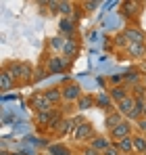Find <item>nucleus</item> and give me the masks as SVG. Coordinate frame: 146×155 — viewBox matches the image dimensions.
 Here are the masks:
<instances>
[{
    "label": "nucleus",
    "instance_id": "1",
    "mask_svg": "<svg viewBox=\"0 0 146 155\" xmlns=\"http://www.w3.org/2000/svg\"><path fill=\"white\" fill-rule=\"evenodd\" d=\"M6 69L11 71V76L15 78V80H19L21 84H29L33 78L31 76H36V71H33V67L31 65H27V63H8L6 65Z\"/></svg>",
    "mask_w": 146,
    "mask_h": 155
},
{
    "label": "nucleus",
    "instance_id": "2",
    "mask_svg": "<svg viewBox=\"0 0 146 155\" xmlns=\"http://www.w3.org/2000/svg\"><path fill=\"white\" fill-rule=\"evenodd\" d=\"M75 120V130H73V136L77 138V140H92L96 134H94V128L86 122V120H81V117H73Z\"/></svg>",
    "mask_w": 146,
    "mask_h": 155
},
{
    "label": "nucleus",
    "instance_id": "3",
    "mask_svg": "<svg viewBox=\"0 0 146 155\" xmlns=\"http://www.w3.org/2000/svg\"><path fill=\"white\" fill-rule=\"evenodd\" d=\"M132 122L129 120H123L121 124L117 126V128H113L111 132H109V136H111V140H121V138H127V136H132Z\"/></svg>",
    "mask_w": 146,
    "mask_h": 155
},
{
    "label": "nucleus",
    "instance_id": "4",
    "mask_svg": "<svg viewBox=\"0 0 146 155\" xmlns=\"http://www.w3.org/2000/svg\"><path fill=\"white\" fill-rule=\"evenodd\" d=\"M123 34H125V38L129 40V44H146V34L140 29V27L127 25L125 29H123Z\"/></svg>",
    "mask_w": 146,
    "mask_h": 155
},
{
    "label": "nucleus",
    "instance_id": "5",
    "mask_svg": "<svg viewBox=\"0 0 146 155\" xmlns=\"http://www.w3.org/2000/svg\"><path fill=\"white\" fill-rule=\"evenodd\" d=\"M29 107H31L36 113L46 111V109H52V105H50V101L44 97V92H36V94L29 99Z\"/></svg>",
    "mask_w": 146,
    "mask_h": 155
},
{
    "label": "nucleus",
    "instance_id": "6",
    "mask_svg": "<svg viewBox=\"0 0 146 155\" xmlns=\"http://www.w3.org/2000/svg\"><path fill=\"white\" fill-rule=\"evenodd\" d=\"M79 97H81V88H79V84H75V82H67L65 86H63V101H79Z\"/></svg>",
    "mask_w": 146,
    "mask_h": 155
},
{
    "label": "nucleus",
    "instance_id": "7",
    "mask_svg": "<svg viewBox=\"0 0 146 155\" xmlns=\"http://www.w3.org/2000/svg\"><path fill=\"white\" fill-rule=\"evenodd\" d=\"M121 6H123L121 8L123 15H125L127 19H134V21H136L138 15L142 13V6H144V4H142V2H129V0H127V2H123Z\"/></svg>",
    "mask_w": 146,
    "mask_h": 155
},
{
    "label": "nucleus",
    "instance_id": "8",
    "mask_svg": "<svg viewBox=\"0 0 146 155\" xmlns=\"http://www.w3.org/2000/svg\"><path fill=\"white\" fill-rule=\"evenodd\" d=\"M15 86H17V80L11 76V71L4 67L2 74H0V90H2V92H8V90H13Z\"/></svg>",
    "mask_w": 146,
    "mask_h": 155
},
{
    "label": "nucleus",
    "instance_id": "9",
    "mask_svg": "<svg viewBox=\"0 0 146 155\" xmlns=\"http://www.w3.org/2000/svg\"><path fill=\"white\" fill-rule=\"evenodd\" d=\"M67 69L65 57H50L48 59V74H63Z\"/></svg>",
    "mask_w": 146,
    "mask_h": 155
},
{
    "label": "nucleus",
    "instance_id": "10",
    "mask_svg": "<svg viewBox=\"0 0 146 155\" xmlns=\"http://www.w3.org/2000/svg\"><path fill=\"white\" fill-rule=\"evenodd\" d=\"M111 145H113V143H111V136H102V134H98V136H94V138L90 140V147L96 149V151H100V153H104Z\"/></svg>",
    "mask_w": 146,
    "mask_h": 155
},
{
    "label": "nucleus",
    "instance_id": "11",
    "mask_svg": "<svg viewBox=\"0 0 146 155\" xmlns=\"http://www.w3.org/2000/svg\"><path fill=\"white\" fill-rule=\"evenodd\" d=\"M123 120H125V117H123L121 113L115 109V111H111V113H106V115H104V126H106V128H109V132H111L113 128H117Z\"/></svg>",
    "mask_w": 146,
    "mask_h": 155
},
{
    "label": "nucleus",
    "instance_id": "12",
    "mask_svg": "<svg viewBox=\"0 0 146 155\" xmlns=\"http://www.w3.org/2000/svg\"><path fill=\"white\" fill-rule=\"evenodd\" d=\"M96 105L100 107V109H104L106 113L115 111V109H113V105H115V101L111 99V94H109V92H98V97H96Z\"/></svg>",
    "mask_w": 146,
    "mask_h": 155
},
{
    "label": "nucleus",
    "instance_id": "13",
    "mask_svg": "<svg viewBox=\"0 0 146 155\" xmlns=\"http://www.w3.org/2000/svg\"><path fill=\"white\" fill-rule=\"evenodd\" d=\"M125 54L129 59H144L146 57V44H129L125 48Z\"/></svg>",
    "mask_w": 146,
    "mask_h": 155
},
{
    "label": "nucleus",
    "instance_id": "14",
    "mask_svg": "<svg viewBox=\"0 0 146 155\" xmlns=\"http://www.w3.org/2000/svg\"><path fill=\"white\" fill-rule=\"evenodd\" d=\"M77 51H79L77 42H75L73 38H65V46H63V57H65V59H75V57H77Z\"/></svg>",
    "mask_w": 146,
    "mask_h": 155
},
{
    "label": "nucleus",
    "instance_id": "15",
    "mask_svg": "<svg viewBox=\"0 0 146 155\" xmlns=\"http://www.w3.org/2000/svg\"><path fill=\"white\" fill-rule=\"evenodd\" d=\"M54 109H46V111H40V113H36V124L38 126H50V122L54 120Z\"/></svg>",
    "mask_w": 146,
    "mask_h": 155
},
{
    "label": "nucleus",
    "instance_id": "16",
    "mask_svg": "<svg viewBox=\"0 0 146 155\" xmlns=\"http://www.w3.org/2000/svg\"><path fill=\"white\" fill-rule=\"evenodd\" d=\"M109 94H111V99H113L115 103H121L123 99L129 97V90H127L125 86H113V88L109 90Z\"/></svg>",
    "mask_w": 146,
    "mask_h": 155
},
{
    "label": "nucleus",
    "instance_id": "17",
    "mask_svg": "<svg viewBox=\"0 0 146 155\" xmlns=\"http://www.w3.org/2000/svg\"><path fill=\"white\" fill-rule=\"evenodd\" d=\"M44 97L50 101V105H59L63 101V88H48L44 90Z\"/></svg>",
    "mask_w": 146,
    "mask_h": 155
},
{
    "label": "nucleus",
    "instance_id": "18",
    "mask_svg": "<svg viewBox=\"0 0 146 155\" xmlns=\"http://www.w3.org/2000/svg\"><path fill=\"white\" fill-rule=\"evenodd\" d=\"M115 145H117V149H119L123 155H132V151H134V136L121 138V140H117Z\"/></svg>",
    "mask_w": 146,
    "mask_h": 155
},
{
    "label": "nucleus",
    "instance_id": "19",
    "mask_svg": "<svg viewBox=\"0 0 146 155\" xmlns=\"http://www.w3.org/2000/svg\"><path fill=\"white\" fill-rule=\"evenodd\" d=\"M134 151L140 155H146V134H134Z\"/></svg>",
    "mask_w": 146,
    "mask_h": 155
},
{
    "label": "nucleus",
    "instance_id": "20",
    "mask_svg": "<svg viewBox=\"0 0 146 155\" xmlns=\"http://www.w3.org/2000/svg\"><path fill=\"white\" fill-rule=\"evenodd\" d=\"M73 130H75V120L67 117V120L61 122V126H59V130H56V136H67L69 132H73Z\"/></svg>",
    "mask_w": 146,
    "mask_h": 155
},
{
    "label": "nucleus",
    "instance_id": "21",
    "mask_svg": "<svg viewBox=\"0 0 146 155\" xmlns=\"http://www.w3.org/2000/svg\"><path fill=\"white\" fill-rule=\"evenodd\" d=\"M44 155H73V153H71V149L65 147V145H48Z\"/></svg>",
    "mask_w": 146,
    "mask_h": 155
},
{
    "label": "nucleus",
    "instance_id": "22",
    "mask_svg": "<svg viewBox=\"0 0 146 155\" xmlns=\"http://www.w3.org/2000/svg\"><path fill=\"white\" fill-rule=\"evenodd\" d=\"M123 78H125V84H127V86L132 84V88H134L136 84H140V82H142V78H144V76H142V74H140L138 69H132V71L123 74Z\"/></svg>",
    "mask_w": 146,
    "mask_h": 155
},
{
    "label": "nucleus",
    "instance_id": "23",
    "mask_svg": "<svg viewBox=\"0 0 146 155\" xmlns=\"http://www.w3.org/2000/svg\"><path fill=\"white\" fill-rule=\"evenodd\" d=\"M94 105H96V99H94L92 94H81L79 101H77V109L84 111V109H92Z\"/></svg>",
    "mask_w": 146,
    "mask_h": 155
},
{
    "label": "nucleus",
    "instance_id": "24",
    "mask_svg": "<svg viewBox=\"0 0 146 155\" xmlns=\"http://www.w3.org/2000/svg\"><path fill=\"white\" fill-rule=\"evenodd\" d=\"M61 31H63L67 38H71L73 34H75V25H73L71 19H67V17H63V19H61Z\"/></svg>",
    "mask_w": 146,
    "mask_h": 155
},
{
    "label": "nucleus",
    "instance_id": "25",
    "mask_svg": "<svg viewBox=\"0 0 146 155\" xmlns=\"http://www.w3.org/2000/svg\"><path fill=\"white\" fill-rule=\"evenodd\" d=\"M59 13L65 15V17L69 19L71 13H73V2H59Z\"/></svg>",
    "mask_w": 146,
    "mask_h": 155
},
{
    "label": "nucleus",
    "instance_id": "26",
    "mask_svg": "<svg viewBox=\"0 0 146 155\" xmlns=\"http://www.w3.org/2000/svg\"><path fill=\"white\" fill-rule=\"evenodd\" d=\"M132 92H134V97H138V99H146V86L140 82V84H136L134 88H132Z\"/></svg>",
    "mask_w": 146,
    "mask_h": 155
},
{
    "label": "nucleus",
    "instance_id": "27",
    "mask_svg": "<svg viewBox=\"0 0 146 155\" xmlns=\"http://www.w3.org/2000/svg\"><path fill=\"white\" fill-rule=\"evenodd\" d=\"M115 44H117V46H119V48H127V46H129V40H127V38H125V34H117V36H115Z\"/></svg>",
    "mask_w": 146,
    "mask_h": 155
},
{
    "label": "nucleus",
    "instance_id": "28",
    "mask_svg": "<svg viewBox=\"0 0 146 155\" xmlns=\"http://www.w3.org/2000/svg\"><path fill=\"white\" fill-rule=\"evenodd\" d=\"M63 46H65V40H61V38H52L50 40V48L52 51H63Z\"/></svg>",
    "mask_w": 146,
    "mask_h": 155
},
{
    "label": "nucleus",
    "instance_id": "29",
    "mask_svg": "<svg viewBox=\"0 0 146 155\" xmlns=\"http://www.w3.org/2000/svg\"><path fill=\"white\" fill-rule=\"evenodd\" d=\"M109 82H111V88H113V86H121V82H125V78L123 76H111Z\"/></svg>",
    "mask_w": 146,
    "mask_h": 155
},
{
    "label": "nucleus",
    "instance_id": "30",
    "mask_svg": "<svg viewBox=\"0 0 146 155\" xmlns=\"http://www.w3.org/2000/svg\"><path fill=\"white\" fill-rule=\"evenodd\" d=\"M102 155H121V151L117 149V145H111V147H109V149H106Z\"/></svg>",
    "mask_w": 146,
    "mask_h": 155
},
{
    "label": "nucleus",
    "instance_id": "31",
    "mask_svg": "<svg viewBox=\"0 0 146 155\" xmlns=\"http://www.w3.org/2000/svg\"><path fill=\"white\" fill-rule=\"evenodd\" d=\"M81 155H102V153H100V151H96V149H92V147L88 145V147L81 151Z\"/></svg>",
    "mask_w": 146,
    "mask_h": 155
},
{
    "label": "nucleus",
    "instance_id": "32",
    "mask_svg": "<svg viewBox=\"0 0 146 155\" xmlns=\"http://www.w3.org/2000/svg\"><path fill=\"white\" fill-rule=\"evenodd\" d=\"M46 69H48V67H40V69L36 71V80H42V78L46 76Z\"/></svg>",
    "mask_w": 146,
    "mask_h": 155
},
{
    "label": "nucleus",
    "instance_id": "33",
    "mask_svg": "<svg viewBox=\"0 0 146 155\" xmlns=\"http://www.w3.org/2000/svg\"><path fill=\"white\" fill-rule=\"evenodd\" d=\"M138 130H140V134H146V120L138 122Z\"/></svg>",
    "mask_w": 146,
    "mask_h": 155
},
{
    "label": "nucleus",
    "instance_id": "34",
    "mask_svg": "<svg viewBox=\"0 0 146 155\" xmlns=\"http://www.w3.org/2000/svg\"><path fill=\"white\" fill-rule=\"evenodd\" d=\"M84 6H86L88 11H94V8H96V6H98V2H86Z\"/></svg>",
    "mask_w": 146,
    "mask_h": 155
},
{
    "label": "nucleus",
    "instance_id": "35",
    "mask_svg": "<svg viewBox=\"0 0 146 155\" xmlns=\"http://www.w3.org/2000/svg\"><path fill=\"white\" fill-rule=\"evenodd\" d=\"M0 155H11V153H8V151H6V149H2V153H0Z\"/></svg>",
    "mask_w": 146,
    "mask_h": 155
},
{
    "label": "nucleus",
    "instance_id": "36",
    "mask_svg": "<svg viewBox=\"0 0 146 155\" xmlns=\"http://www.w3.org/2000/svg\"><path fill=\"white\" fill-rule=\"evenodd\" d=\"M142 120H146V107H144V113H142Z\"/></svg>",
    "mask_w": 146,
    "mask_h": 155
},
{
    "label": "nucleus",
    "instance_id": "37",
    "mask_svg": "<svg viewBox=\"0 0 146 155\" xmlns=\"http://www.w3.org/2000/svg\"><path fill=\"white\" fill-rule=\"evenodd\" d=\"M142 84H144V86H146V74H144V78H142Z\"/></svg>",
    "mask_w": 146,
    "mask_h": 155
},
{
    "label": "nucleus",
    "instance_id": "38",
    "mask_svg": "<svg viewBox=\"0 0 146 155\" xmlns=\"http://www.w3.org/2000/svg\"><path fill=\"white\" fill-rule=\"evenodd\" d=\"M11 155H23V153H11Z\"/></svg>",
    "mask_w": 146,
    "mask_h": 155
},
{
    "label": "nucleus",
    "instance_id": "39",
    "mask_svg": "<svg viewBox=\"0 0 146 155\" xmlns=\"http://www.w3.org/2000/svg\"><path fill=\"white\" fill-rule=\"evenodd\" d=\"M121 155H123V153H121Z\"/></svg>",
    "mask_w": 146,
    "mask_h": 155
}]
</instances>
